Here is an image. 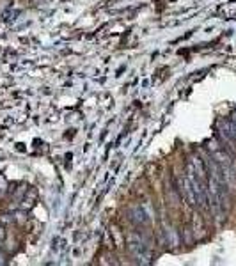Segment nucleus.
I'll use <instances>...</instances> for the list:
<instances>
[{"mask_svg": "<svg viewBox=\"0 0 236 266\" xmlns=\"http://www.w3.org/2000/svg\"><path fill=\"white\" fill-rule=\"evenodd\" d=\"M128 250L133 254V257L141 265H151V257L153 256H151L149 248L146 247L142 243V239H139L137 236H130V239H128Z\"/></svg>", "mask_w": 236, "mask_h": 266, "instance_id": "1", "label": "nucleus"}, {"mask_svg": "<svg viewBox=\"0 0 236 266\" xmlns=\"http://www.w3.org/2000/svg\"><path fill=\"white\" fill-rule=\"evenodd\" d=\"M181 192H183V195H185L186 203L190 204V206H197V197H195V190H194V186H192L190 179L186 177V174L181 177Z\"/></svg>", "mask_w": 236, "mask_h": 266, "instance_id": "2", "label": "nucleus"}, {"mask_svg": "<svg viewBox=\"0 0 236 266\" xmlns=\"http://www.w3.org/2000/svg\"><path fill=\"white\" fill-rule=\"evenodd\" d=\"M130 218L135 222L137 226H146V224H148V215H146L141 206L130 207Z\"/></svg>", "mask_w": 236, "mask_h": 266, "instance_id": "3", "label": "nucleus"}, {"mask_svg": "<svg viewBox=\"0 0 236 266\" xmlns=\"http://www.w3.org/2000/svg\"><path fill=\"white\" fill-rule=\"evenodd\" d=\"M4 238H5V231H4V227L0 226V241H4Z\"/></svg>", "mask_w": 236, "mask_h": 266, "instance_id": "4", "label": "nucleus"}, {"mask_svg": "<svg viewBox=\"0 0 236 266\" xmlns=\"http://www.w3.org/2000/svg\"><path fill=\"white\" fill-rule=\"evenodd\" d=\"M2 265H5V257H4V254L0 252V266Z\"/></svg>", "mask_w": 236, "mask_h": 266, "instance_id": "5", "label": "nucleus"}]
</instances>
